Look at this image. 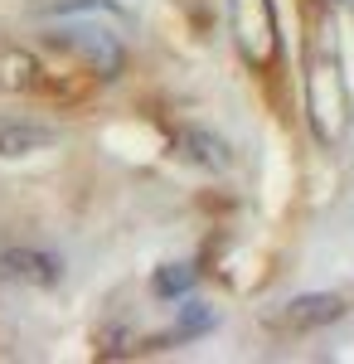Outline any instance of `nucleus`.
<instances>
[{
    "mask_svg": "<svg viewBox=\"0 0 354 364\" xmlns=\"http://www.w3.org/2000/svg\"><path fill=\"white\" fill-rule=\"evenodd\" d=\"M228 20H233V44L252 73H267L281 58V25H277L272 0H228Z\"/></svg>",
    "mask_w": 354,
    "mask_h": 364,
    "instance_id": "f257e3e1",
    "label": "nucleus"
},
{
    "mask_svg": "<svg viewBox=\"0 0 354 364\" xmlns=\"http://www.w3.org/2000/svg\"><path fill=\"white\" fill-rule=\"evenodd\" d=\"M306 107H311V132L335 146L340 141V127H345V83H340V68H335V54H321L311 49V68H306Z\"/></svg>",
    "mask_w": 354,
    "mask_h": 364,
    "instance_id": "f03ea898",
    "label": "nucleus"
},
{
    "mask_svg": "<svg viewBox=\"0 0 354 364\" xmlns=\"http://www.w3.org/2000/svg\"><path fill=\"white\" fill-rule=\"evenodd\" d=\"M54 49L58 54H68L78 68H87L97 83H112L117 73H122V44H117V34L112 29H97V25H78V29H58L54 34Z\"/></svg>",
    "mask_w": 354,
    "mask_h": 364,
    "instance_id": "7ed1b4c3",
    "label": "nucleus"
},
{
    "mask_svg": "<svg viewBox=\"0 0 354 364\" xmlns=\"http://www.w3.org/2000/svg\"><path fill=\"white\" fill-rule=\"evenodd\" d=\"M345 311H350V306H345V296H335V291H306V296H291L286 306H277L267 321H272L277 331L311 336V331H321V326H335Z\"/></svg>",
    "mask_w": 354,
    "mask_h": 364,
    "instance_id": "20e7f679",
    "label": "nucleus"
},
{
    "mask_svg": "<svg viewBox=\"0 0 354 364\" xmlns=\"http://www.w3.org/2000/svg\"><path fill=\"white\" fill-rule=\"evenodd\" d=\"M0 277L5 282H25V287H54L63 277V257L39 248H5L0 252Z\"/></svg>",
    "mask_w": 354,
    "mask_h": 364,
    "instance_id": "39448f33",
    "label": "nucleus"
},
{
    "mask_svg": "<svg viewBox=\"0 0 354 364\" xmlns=\"http://www.w3.org/2000/svg\"><path fill=\"white\" fill-rule=\"evenodd\" d=\"M0 92H49L44 58L20 44H0Z\"/></svg>",
    "mask_w": 354,
    "mask_h": 364,
    "instance_id": "423d86ee",
    "label": "nucleus"
},
{
    "mask_svg": "<svg viewBox=\"0 0 354 364\" xmlns=\"http://www.w3.org/2000/svg\"><path fill=\"white\" fill-rule=\"evenodd\" d=\"M44 146H54V132L49 127H39V122H0V161H20V156H34V151H44Z\"/></svg>",
    "mask_w": 354,
    "mask_h": 364,
    "instance_id": "0eeeda50",
    "label": "nucleus"
},
{
    "mask_svg": "<svg viewBox=\"0 0 354 364\" xmlns=\"http://www.w3.org/2000/svg\"><path fill=\"white\" fill-rule=\"evenodd\" d=\"M194 282H199V267H190V262H165L161 272L151 277V291H156L161 301H185Z\"/></svg>",
    "mask_w": 354,
    "mask_h": 364,
    "instance_id": "6e6552de",
    "label": "nucleus"
},
{
    "mask_svg": "<svg viewBox=\"0 0 354 364\" xmlns=\"http://www.w3.org/2000/svg\"><path fill=\"white\" fill-rule=\"evenodd\" d=\"M180 146H185V156H190L194 166H209V170H228V166H233L228 146H223L218 136H209V132H185Z\"/></svg>",
    "mask_w": 354,
    "mask_h": 364,
    "instance_id": "1a4fd4ad",
    "label": "nucleus"
},
{
    "mask_svg": "<svg viewBox=\"0 0 354 364\" xmlns=\"http://www.w3.org/2000/svg\"><path fill=\"white\" fill-rule=\"evenodd\" d=\"M204 331H214V311L190 301V306H180V321H175L170 340H194V336H204Z\"/></svg>",
    "mask_w": 354,
    "mask_h": 364,
    "instance_id": "9d476101",
    "label": "nucleus"
},
{
    "mask_svg": "<svg viewBox=\"0 0 354 364\" xmlns=\"http://www.w3.org/2000/svg\"><path fill=\"white\" fill-rule=\"evenodd\" d=\"M127 0H54V5H44L49 15H87V10H122Z\"/></svg>",
    "mask_w": 354,
    "mask_h": 364,
    "instance_id": "9b49d317",
    "label": "nucleus"
}]
</instances>
